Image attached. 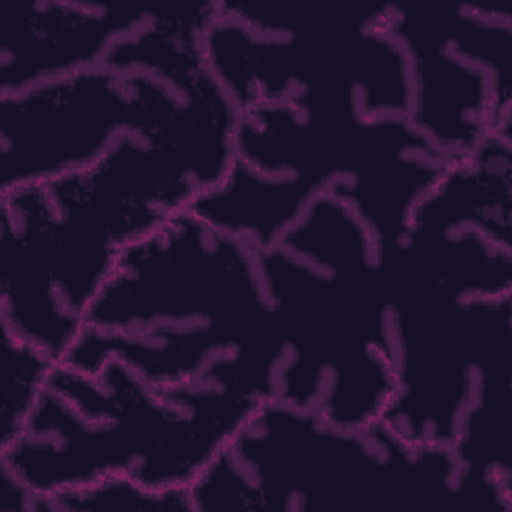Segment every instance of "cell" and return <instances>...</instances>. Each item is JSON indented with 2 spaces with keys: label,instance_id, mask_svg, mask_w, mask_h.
<instances>
[{
  "label": "cell",
  "instance_id": "cell-8",
  "mask_svg": "<svg viewBox=\"0 0 512 512\" xmlns=\"http://www.w3.org/2000/svg\"><path fill=\"white\" fill-rule=\"evenodd\" d=\"M410 68V124L448 160L512 136V16L492 4H386Z\"/></svg>",
  "mask_w": 512,
  "mask_h": 512
},
{
  "label": "cell",
  "instance_id": "cell-12",
  "mask_svg": "<svg viewBox=\"0 0 512 512\" xmlns=\"http://www.w3.org/2000/svg\"><path fill=\"white\" fill-rule=\"evenodd\" d=\"M38 512H194L190 488L156 490L128 474L42 498Z\"/></svg>",
  "mask_w": 512,
  "mask_h": 512
},
{
  "label": "cell",
  "instance_id": "cell-1",
  "mask_svg": "<svg viewBox=\"0 0 512 512\" xmlns=\"http://www.w3.org/2000/svg\"><path fill=\"white\" fill-rule=\"evenodd\" d=\"M124 362L152 386L214 382L274 400L282 338L258 250L190 210L126 246L62 364Z\"/></svg>",
  "mask_w": 512,
  "mask_h": 512
},
{
  "label": "cell",
  "instance_id": "cell-13",
  "mask_svg": "<svg viewBox=\"0 0 512 512\" xmlns=\"http://www.w3.org/2000/svg\"><path fill=\"white\" fill-rule=\"evenodd\" d=\"M38 496L0 462V512H36Z\"/></svg>",
  "mask_w": 512,
  "mask_h": 512
},
{
  "label": "cell",
  "instance_id": "cell-4",
  "mask_svg": "<svg viewBox=\"0 0 512 512\" xmlns=\"http://www.w3.org/2000/svg\"><path fill=\"white\" fill-rule=\"evenodd\" d=\"M262 404L214 382L152 386L116 358L92 374L60 362L0 462L38 504L112 474L156 490L190 488Z\"/></svg>",
  "mask_w": 512,
  "mask_h": 512
},
{
  "label": "cell",
  "instance_id": "cell-11",
  "mask_svg": "<svg viewBox=\"0 0 512 512\" xmlns=\"http://www.w3.org/2000/svg\"><path fill=\"white\" fill-rule=\"evenodd\" d=\"M2 336V396H0V452L24 432L34 408L48 388L56 362L42 348L22 340L0 324Z\"/></svg>",
  "mask_w": 512,
  "mask_h": 512
},
{
  "label": "cell",
  "instance_id": "cell-7",
  "mask_svg": "<svg viewBox=\"0 0 512 512\" xmlns=\"http://www.w3.org/2000/svg\"><path fill=\"white\" fill-rule=\"evenodd\" d=\"M396 386L382 424L450 448L484 380L512 364V294L462 298L388 268Z\"/></svg>",
  "mask_w": 512,
  "mask_h": 512
},
{
  "label": "cell",
  "instance_id": "cell-10",
  "mask_svg": "<svg viewBox=\"0 0 512 512\" xmlns=\"http://www.w3.org/2000/svg\"><path fill=\"white\" fill-rule=\"evenodd\" d=\"M148 8L98 0H34L8 10L0 44V96L28 90L106 62L136 32Z\"/></svg>",
  "mask_w": 512,
  "mask_h": 512
},
{
  "label": "cell",
  "instance_id": "cell-2",
  "mask_svg": "<svg viewBox=\"0 0 512 512\" xmlns=\"http://www.w3.org/2000/svg\"><path fill=\"white\" fill-rule=\"evenodd\" d=\"M450 164L408 116L256 106L240 112L226 178L190 212L264 250L316 196L328 194L348 204L378 246L390 250Z\"/></svg>",
  "mask_w": 512,
  "mask_h": 512
},
{
  "label": "cell",
  "instance_id": "cell-3",
  "mask_svg": "<svg viewBox=\"0 0 512 512\" xmlns=\"http://www.w3.org/2000/svg\"><path fill=\"white\" fill-rule=\"evenodd\" d=\"M258 260L282 338L274 400L348 430L380 424L396 386L394 340L382 248L368 226L320 194Z\"/></svg>",
  "mask_w": 512,
  "mask_h": 512
},
{
  "label": "cell",
  "instance_id": "cell-9",
  "mask_svg": "<svg viewBox=\"0 0 512 512\" xmlns=\"http://www.w3.org/2000/svg\"><path fill=\"white\" fill-rule=\"evenodd\" d=\"M140 118L132 82L108 64L2 94L0 194L88 170Z\"/></svg>",
  "mask_w": 512,
  "mask_h": 512
},
{
  "label": "cell",
  "instance_id": "cell-6",
  "mask_svg": "<svg viewBox=\"0 0 512 512\" xmlns=\"http://www.w3.org/2000/svg\"><path fill=\"white\" fill-rule=\"evenodd\" d=\"M204 52L238 112L270 104L368 118L410 110L408 58L386 24V4L330 16L218 2Z\"/></svg>",
  "mask_w": 512,
  "mask_h": 512
},
{
  "label": "cell",
  "instance_id": "cell-5",
  "mask_svg": "<svg viewBox=\"0 0 512 512\" xmlns=\"http://www.w3.org/2000/svg\"><path fill=\"white\" fill-rule=\"evenodd\" d=\"M194 512H474L452 448L408 444L382 422L334 426L264 402L190 484Z\"/></svg>",
  "mask_w": 512,
  "mask_h": 512
}]
</instances>
